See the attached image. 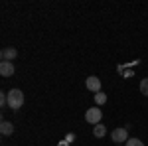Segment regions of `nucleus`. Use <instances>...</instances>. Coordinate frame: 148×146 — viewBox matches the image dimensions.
Listing matches in <instances>:
<instances>
[{"label": "nucleus", "mask_w": 148, "mask_h": 146, "mask_svg": "<svg viewBox=\"0 0 148 146\" xmlns=\"http://www.w3.org/2000/svg\"><path fill=\"white\" fill-rule=\"evenodd\" d=\"M24 105V93L20 89H10L8 91V107H10L12 111H18V109H22Z\"/></svg>", "instance_id": "nucleus-1"}, {"label": "nucleus", "mask_w": 148, "mask_h": 146, "mask_svg": "<svg viewBox=\"0 0 148 146\" xmlns=\"http://www.w3.org/2000/svg\"><path fill=\"white\" fill-rule=\"evenodd\" d=\"M101 119H103V111L99 107H91L89 111L85 112V121L89 124H101Z\"/></svg>", "instance_id": "nucleus-2"}, {"label": "nucleus", "mask_w": 148, "mask_h": 146, "mask_svg": "<svg viewBox=\"0 0 148 146\" xmlns=\"http://www.w3.org/2000/svg\"><path fill=\"white\" fill-rule=\"evenodd\" d=\"M111 138H113V142H116V144H123V142H126L130 136H128V128H125V126H119V128H114L113 132H111Z\"/></svg>", "instance_id": "nucleus-3"}, {"label": "nucleus", "mask_w": 148, "mask_h": 146, "mask_svg": "<svg viewBox=\"0 0 148 146\" xmlns=\"http://www.w3.org/2000/svg\"><path fill=\"white\" fill-rule=\"evenodd\" d=\"M85 87L89 91H93V93H101V79L95 77V75H91V77L85 79Z\"/></svg>", "instance_id": "nucleus-4"}, {"label": "nucleus", "mask_w": 148, "mask_h": 146, "mask_svg": "<svg viewBox=\"0 0 148 146\" xmlns=\"http://www.w3.org/2000/svg\"><path fill=\"white\" fill-rule=\"evenodd\" d=\"M0 57H2V61H14L18 57V49L16 47H4L0 51Z\"/></svg>", "instance_id": "nucleus-5"}, {"label": "nucleus", "mask_w": 148, "mask_h": 146, "mask_svg": "<svg viewBox=\"0 0 148 146\" xmlns=\"http://www.w3.org/2000/svg\"><path fill=\"white\" fill-rule=\"evenodd\" d=\"M14 71H16V67H14L12 61H2V63H0V75H2V77H12Z\"/></svg>", "instance_id": "nucleus-6"}, {"label": "nucleus", "mask_w": 148, "mask_h": 146, "mask_svg": "<svg viewBox=\"0 0 148 146\" xmlns=\"http://www.w3.org/2000/svg\"><path fill=\"white\" fill-rule=\"evenodd\" d=\"M0 132L4 136H10L12 132H14V124L8 123V121H2V123H0Z\"/></svg>", "instance_id": "nucleus-7"}, {"label": "nucleus", "mask_w": 148, "mask_h": 146, "mask_svg": "<svg viewBox=\"0 0 148 146\" xmlns=\"http://www.w3.org/2000/svg\"><path fill=\"white\" fill-rule=\"evenodd\" d=\"M93 134L97 136V138H103V136L107 134V126H105V124H95V128H93Z\"/></svg>", "instance_id": "nucleus-8"}, {"label": "nucleus", "mask_w": 148, "mask_h": 146, "mask_svg": "<svg viewBox=\"0 0 148 146\" xmlns=\"http://www.w3.org/2000/svg\"><path fill=\"white\" fill-rule=\"evenodd\" d=\"M140 93H142L144 97H148V77L140 81Z\"/></svg>", "instance_id": "nucleus-9"}, {"label": "nucleus", "mask_w": 148, "mask_h": 146, "mask_svg": "<svg viewBox=\"0 0 148 146\" xmlns=\"http://www.w3.org/2000/svg\"><path fill=\"white\" fill-rule=\"evenodd\" d=\"M125 146H144V142L138 140V138H128V140L125 142Z\"/></svg>", "instance_id": "nucleus-10"}, {"label": "nucleus", "mask_w": 148, "mask_h": 146, "mask_svg": "<svg viewBox=\"0 0 148 146\" xmlns=\"http://www.w3.org/2000/svg\"><path fill=\"white\" fill-rule=\"evenodd\" d=\"M95 103H97V105L107 103V95H105V93H97V95H95Z\"/></svg>", "instance_id": "nucleus-11"}, {"label": "nucleus", "mask_w": 148, "mask_h": 146, "mask_svg": "<svg viewBox=\"0 0 148 146\" xmlns=\"http://www.w3.org/2000/svg\"><path fill=\"white\" fill-rule=\"evenodd\" d=\"M57 146H69V142H59Z\"/></svg>", "instance_id": "nucleus-12"}, {"label": "nucleus", "mask_w": 148, "mask_h": 146, "mask_svg": "<svg viewBox=\"0 0 148 146\" xmlns=\"http://www.w3.org/2000/svg\"><path fill=\"white\" fill-rule=\"evenodd\" d=\"M114 146H125V144H114Z\"/></svg>", "instance_id": "nucleus-13"}]
</instances>
